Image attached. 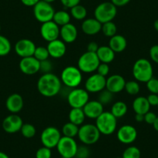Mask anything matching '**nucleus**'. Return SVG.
Segmentation results:
<instances>
[{
	"instance_id": "obj_37",
	"label": "nucleus",
	"mask_w": 158,
	"mask_h": 158,
	"mask_svg": "<svg viewBox=\"0 0 158 158\" xmlns=\"http://www.w3.org/2000/svg\"><path fill=\"white\" fill-rule=\"evenodd\" d=\"M126 92L131 95H137L140 90V87H139V83L136 81H130L126 82L125 89Z\"/></svg>"
},
{
	"instance_id": "obj_3",
	"label": "nucleus",
	"mask_w": 158,
	"mask_h": 158,
	"mask_svg": "<svg viewBox=\"0 0 158 158\" xmlns=\"http://www.w3.org/2000/svg\"><path fill=\"white\" fill-rule=\"evenodd\" d=\"M60 81L67 87L75 89L82 81V73L77 67L68 66L62 71Z\"/></svg>"
},
{
	"instance_id": "obj_6",
	"label": "nucleus",
	"mask_w": 158,
	"mask_h": 158,
	"mask_svg": "<svg viewBox=\"0 0 158 158\" xmlns=\"http://www.w3.org/2000/svg\"><path fill=\"white\" fill-rule=\"evenodd\" d=\"M100 136L101 133L94 124H84L81 127H79L77 136L80 141L85 145L95 144L98 141Z\"/></svg>"
},
{
	"instance_id": "obj_52",
	"label": "nucleus",
	"mask_w": 158,
	"mask_h": 158,
	"mask_svg": "<svg viewBox=\"0 0 158 158\" xmlns=\"http://www.w3.org/2000/svg\"><path fill=\"white\" fill-rule=\"evenodd\" d=\"M153 128H154V130H156V131L158 132V116L156 117V120H155L154 123L153 124Z\"/></svg>"
},
{
	"instance_id": "obj_8",
	"label": "nucleus",
	"mask_w": 158,
	"mask_h": 158,
	"mask_svg": "<svg viewBox=\"0 0 158 158\" xmlns=\"http://www.w3.org/2000/svg\"><path fill=\"white\" fill-rule=\"evenodd\" d=\"M54 13L55 10L51 6V3L44 2L42 0H40L33 6L34 17L36 18V20L41 23L53 20Z\"/></svg>"
},
{
	"instance_id": "obj_14",
	"label": "nucleus",
	"mask_w": 158,
	"mask_h": 158,
	"mask_svg": "<svg viewBox=\"0 0 158 158\" xmlns=\"http://www.w3.org/2000/svg\"><path fill=\"white\" fill-rule=\"evenodd\" d=\"M36 48V45L31 40L21 39L16 42L14 49L16 54L23 58L33 56Z\"/></svg>"
},
{
	"instance_id": "obj_41",
	"label": "nucleus",
	"mask_w": 158,
	"mask_h": 158,
	"mask_svg": "<svg viewBox=\"0 0 158 158\" xmlns=\"http://www.w3.org/2000/svg\"><path fill=\"white\" fill-rule=\"evenodd\" d=\"M90 154L89 148L85 146H81L77 147V153L74 157L76 158H88Z\"/></svg>"
},
{
	"instance_id": "obj_30",
	"label": "nucleus",
	"mask_w": 158,
	"mask_h": 158,
	"mask_svg": "<svg viewBox=\"0 0 158 158\" xmlns=\"http://www.w3.org/2000/svg\"><path fill=\"white\" fill-rule=\"evenodd\" d=\"M71 16L77 20H84L87 16V10L85 6L78 4L71 9Z\"/></svg>"
},
{
	"instance_id": "obj_55",
	"label": "nucleus",
	"mask_w": 158,
	"mask_h": 158,
	"mask_svg": "<svg viewBox=\"0 0 158 158\" xmlns=\"http://www.w3.org/2000/svg\"><path fill=\"white\" fill-rule=\"evenodd\" d=\"M42 1H44V2H48V3H52V2H54L55 0H42Z\"/></svg>"
},
{
	"instance_id": "obj_32",
	"label": "nucleus",
	"mask_w": 158,
	"mask_h": 158,
	"mask_svg": "<svg viewBox=\"0 0 158 158\" xmlns=\"http://www.w3.org/2000/svg\"><path fill=\"white\" fill-rule=\"evenodd\" d=\"M11 43L8 38L0 34V57L8 55L11 51Z\"/></svg>"
},
{
	"instance_id": "obj_22",
	"label": "nucleus",
	"mask_w": 158,
	"mask_h": 158,
	"mask_svg": "<svg viewBox=\"0 0 158 158\" xmlns=\"http://www.w3.org/2000/svg\"><path fill=\"white\" fill-rule=\"evenodd\" d=\"M60 36L65 44H71L77 37V30L74 24L69 23L63 26L60 29Z\"/></svg>"
},
{
	"instance_id": "obj_18",
	"label": "nucleus",
	"mask_w": 158,
	"mask_h": 158,
	"mask_svg": "<svg viewBox=\"0 0 158 158\" xmlns=\"http://www.w3.org/2000/svg\"><path fill=\"white\" fill-rule=\"evenodd\" d=\"M125 81L123 76L119 74H113L106 79V89L112 94L119 93L125 89Z\"/></svg>"
},
{
	"instance_id": "obj_42",
	"label": "nucleus",
	"mask_w": 158,
	"mask_h": 158,
	"mask_svg": "<svg viewBox=\"0 0 158 158\" xmlns=\"http://www.w3.org/2000/svg\"><path fill=\"white\" fill-rule=\"evenodd\" d=\"M52 63L49 60H45L40 61V71H42L44 74L51 73L52 70Z\"/></svg>"
},
{
	"instance_id": "obj_38",
	"label": "nucleus",
	"mask_w": 158,
	"mask_h": 158,
	"mask_svg": "<svg viewBox=\"0 0 158 158\" xmlns=\"http://www.w3.org/2000/svg\"><path fill=\"white\" fill-rule=\"evenodd\" d=\"M112 98H113V94L106 89H105L104 90L99 92L98 101L103 106H106V105L109 104L112 101Z\"/></svg>"
},
{
	"instance_id": "obj_50",
	"label": "nucleus",
	"mask_w": 158,
	"mask_h": 158,
	"mask_svg": "<svg viewBox=\"0 0 158 158\" xmlns=\"http://www.w3.org/2000/svg\"><path fill=\"white\" fill-rule=\"evenodd\" d=\"M20 1L24 6H26L33 7L36 3H38L40 0H20Z\"/></svg>"
},
{
	"instance_id": "obj_9",
	"label": "nucleus",
	"mask_w": 158,
	"mask_h": 158,
	"mask_svg": "<svg viewBox=\"0 0 158 158\" xmlns=\"http://www.w3.org/2000/svg\"><path fill=\"white\" fill-rule=\"evenodd\" d=\"M56 147L62 158H74L77 153L78 146L74 138L63 136Z\"/></svg>"
},
{
	"instance_id": "obj_56",
	"label": "nucleus",
	"mask_w": 158,
	"mask_h": 158,
	"mask_svg": "<svg viewBox=\"0 0 158 158\" xmlns=\"http://www.w3.org/2000/svg\"><path fill=\"white\" fill-rule=\"evenodd\" d=\"M0 30H1V25H0Z\"/></svg>"
},
{
	"instance_id": "obj_51",
	"label": "nucleus",
	"mask_w": 158,
	"mask_h": 158,
	"mask_svg": "<svg viewBox=\"0 0 158 158\" xmlns=\"http://www.w3.org/2000/svg\"><path fill=\"white\" fill-rule=\"evenodd\" d=\"M135 119H136V122L138 123L143 122V121H144V115H141V114H136Z\"/></svg>"
},
{
	"instance_id": "obj_40",
	"label": "nucleus",
	"mask_w": 158,
	"mask_h": 158,
	"mask_svg": "<svg viewBox=\"0 0 158 158\" xmlns=\"http://www.w3.org/2000/svg\"><path fill=\"white\" fill-rule=\"evenodd\" d=\"M51 149L43 147L38 149L36 152V158H51Z\"/></svg>"
},
{
	"instance_id": "obj_35",
	"label": "nucleus",
	"mask_w": 158,
	"mask_h": 158,
	"mask_svg": "<svg viewBox=\"0 0 158 158\" xmlns=\"http://www.w3.org/2000/svg\"><path fill=\"white\" fill-rule=\"evenodd\" d=\"M33 57L39 61L48 60L50 57L48 48L45 47H36L33 54Z\"/></svg>"
},
{
	"instance_id": "obj_43",
	"label": "nucleus",
	"mask_w": 158,
	"mask_h": 158,
	"mask_svg": "<svg viewBox=\"0 0 158 158\" xmlns=\"http://www.w3.org/2000/svg\"><path fill=\"white\" fill-rule=\"evenodd\" d=\"M109 67L108 64L105 63H100L98 65V68H97V73L100 75L103 76V77H106V75H108L109 73Z\"/></svg>"
},
{
	"instance_id": "obj_15",
	"label": "nucleus",
	"mask_w": 158,
	"mask_h": 158,
	"mask_svg": "<svg viewBox=\"0 0 158 158\" xmlns=\"http://www.w3.org/2000/svg\"><path fill=\"white\" fill-rule=\"evenodd\" d=\"M137 137L136 128L131 125H124L117 131V138L118 141L123 144L133 143Z\"/></svg>"
},
{
	"instance_id": "obj_26",
	"label": "nucleus",
	"mask_w": 158,
	"mask_h": 158,
	"mask_svg": "<svg viewBox=\"0 0 158 158\" xmlns=\"http://www.w3.org/2000/svg\"><path fill=\"white\" fill-rule=\"evenodd\" d=\"M150 106L146 97L139 96L133 100V109L136 114L145 115L150 111Z\"/></svg>"
},
{
	"instance_id": "obj_34",
	"label": "nucleus",
	"mask_w": 158,
	"mask_h": 158,
	"mask_svg": "<svg viewBox=\"0 0 158 158\" xmlns=\"http://www.w3.org/2000/svg\"><path fill=\"white\" fill-rule=\"evenodd\" d=\"M123 158H140L141 152L138 147L131 146L126 149L123 153Z\"/></svg>"
},
{
	"instance_id": "obj_39",
	"label": "nucleus",
	"mask_w": 158,
	"mask_h": 158,
	"mask_svg": "<svg viewBox=\"0 0 158 158\" xmlns=\"http://www.w3.org/2000/svg\"><path fill=\"white\" fill-rule=\"evenodd\" d=\"M147 88L152 94L158 95V79L152 77L147 82Z\"/></svg>"
},
{
	"instance_id": "obj_29",
	"label": "nucleus",
	"mask_w": 158,
	"mask_h": 158,
	"mask_svg": "<svg viewBox=\"0 0 158 158\" xmlns=\"http://www.w3.org/2000/svg\"><path fill=\"white\" fill-rule=\"evenodd\" d=\"M53 21L59 27H63L69 23L71 21V15L64 10H59L55 12L53 17Z\"/></svg>"
},
{
	"instance_id": "obj_54",
	"label": "nucleus",
	"mask_w": 158,
	"mask_h": 158,
	"mask_svg": "<svg viewBox=\"0 0 158 158\" xmlns=\"http://www.w3.org/2000/svg\"><path fill=\"white\" fill-rule=\"evenodd\" d=\"M153 27H154L155 30L158 32V19H156L154 22V23H153Z\"/></svg>"
},
{
	"instance_id": "obj_31",
	"label": "nucleus",
	"mask_w": 158,
	"mask_h": 158,
	"mask_svg": "<svg viewBox=\"0 0 158 158\" xmlns=\"http://www.w3.org/2000/svg\"><path fill=\"white\" fill-rule=\"evenodd\" d=\"M79 127L78 126L69 122L65 123L62 127V133L64 136H68V137L74 138L77 136L78 133Z\"/></svg>"
},
{
	"instance_id": "obj_5",
	"label": "nucleus",
	"mask_w": 158,
	"mask_h": 158,
	"mask_svg": "<svg viewBox=\"0 0 158 158\" xmlns=\"http://www.w3.org/2000/svg\"><path fill=\"white\" fill-rule=\"evenodd\" d=\"M117 14V7L111 2H102L97 6L94 12L95 18L102 24L111 22Z\"/></svg>"
},
{
	"instance_id": "obj_27",
	"label": "nucleus",
	"mask_w": 158,
	"mask_h": 158,
	"mask_svg": "<svg viewBox=\"0 0 158 158\" xmlns=\"http://www.w3.org/2000/svg\"><path fill=\"white\" fill-rule=\"evenodd\" d=\"M69 121L77 126H81L85 122L86 116L83 109L79 108H71L69 112Z\"/></svg>"
},
{
	"instance_id": "obj_47",
	"label": "nucleus",
	"mask_w": 158,
	"mask_h": 158,
	"mask_svg": "<svg viewBox=\"0 0 158 158\" xmlns=\"http://www.w3.org/2000/svg\"><path fill=\"white\" fill-rule=\"evenodd\" d=\"M147 101L150 106H157L158 105V95L156 94H150L147 97Z\"/></svg>"
},
{
	"instance_id": "obj_7",
	"label": "nucleus",
	"mask_w": 158,
	"mask_h": 158,
	"mask_svg": "<svg viewBox=\"0 0 158 158\" xmlns=\"http://www.w3.org/2000/svg\"><path fill=\"white\" fill-rule=\"evenodd\" d=\"M100 61L96 53L86 51L81 54L77 60V68L81 72L92 73L97 71Z\"/></svg>"
},
{
	"instance_id": "obj_25",
	"label": "nucleus",
	"mask_w": 158,
	"mask_h": 158,
	"mask_svg": "<svg viewBox=\"0 0 158 158\" xmlns=\"http://www.w3.org/2000/svg\"><path fill=\"white\" fill-rule=\"evenodd\" d=\"M115 53L109 46H101L98 48L96 54L100 63L108 64L113 61Z\"/></svg>"
},
{
	"instance_id": "obj_13",
	"label": "nucleus",
	"mask_w": 158,
	"mask_h": 158,
	"mask_svg": "<svg viewBox=\"0 0 158 158\" xmlns=\"http://www.w3.org/2000/svg\"><path fill=\"white\" fill-rule=\"evenodd\" d=\"M40 35L48 43L55 40L60 36V27L53 20L44 23L40 27Z\"/></svg>"
},
{
	"instance_id": "obj_49",
	"label": "nucleus",
	"mask_w": 158,
	"mask_h": 158,
	"mask_svg": "<svg viewBox=\"0 0 158 158\" xmlns=\"http://www.w3.org/2000/svg\"><path fill=\"white\" fill-rule=\"evenodd\" d=\"M130 2V0H111V2L116 7L124 6L127 5Z\"/></svg>"
},
{
	"instance_id": "obj_11",
	"label": "nucleus",
	"mask_w": 158,
	"mask_h": 158,
	"mask_svg": "<svg viewBox=\"0 0 158 158\" xmlns=\"http://www.w3.org/2000/svg\"><path fill=\"white\" fill-rule=\"evenodd\" d=\"M61 135L60 130L54 127H47L40 135V141L43 146L50 149L57 147Z\"/></svg>"
},
{
	"instance_id": "obj_4",
	"label": "nucleus",
	"mask_w": 158,
	"mask_h": 158,
	"mask_svg": "<svg viewBox=\"0 0 158 158\" xmlns=\"http://www.w3.org/2000/svg\"><path fill=\"white\" fill-rule=\"evenodd\" d=\"M95 126L101 134L111 135L115 131L117 118L110 112H103L96 118Z\"/></svg>"
},
{
	"instance_id": "obj_23",
	"label": "nucleus",
	"mask_w": 158,
	"mask_h": 158,
	"mask_svg": "<svg viewBox=\"0 0 158 158\" xmlns=\"http://www.w3.org/2000/svg\"><path fill=\"white\" fill-rule=\"evenodd\" d=\"M102 24L95 18H89L84 19L81 24V30L85 34L92 36L99 33L102 30Z\"/></svg>"
},
{
	"instance_id": "obj_46",
	"label": "nucleus",
	"mask_w": 158,
	"mask_h": 158,
	"mask_svg": "<svg viewBox=\"0 0 158 158\" xmlns=\"http://www.w3.org/2000/svg\"><path fill=\"white\" fill-rule=\"evenodd\" d=\"M80 2H81V0H60V2L64 6L70 9L78 5Z\"/></svg>"
},
{
	"instance_id": "obj_28",
	"label": "nucleus",
	"mask_w": 158,
	"mask_h": 158,
	"mask_svg": "<svg viewBox=\"0 0 158 158\" xmlns=\"http://www.w3.org/2000/svg\"><path fill=\"white\" fill-rule=\"evenodd\" d=\"M127 110H128L127 105L124 102L118 101L112 105L110 112L115 118H118L123 117L127 114Z\"/></svg>"
},
{
	"instance_id": "obj_53",
	"label": "nucleus",
	"mask_w": 158,
	"mask_h": 158,
	"mask_svg": "<svg viewBox=\"0 0 158 158\" xmlns=\"http://www.w3.org/2000/svg\"><path fill=\"white\" fill-rule=\"evenodd\" d=\"M0 158H10L8 155L6 153H5L4 152L0 151Z\"/></svg>"
},
{
	"instance_id": "obj_20",
	"label": "nucleus",
	"mask_w": 158,
	"mask_h": 158,
	"mask_svg": "<svg viewBox=\"0 0 158 158\" xmlns=\"http://www.w3.org/2000/svg\"><path fill=\"white\" fill-rule=\"evenodd\" d=\"M103 105L101 104L98 100H92L89 101L83 107L85 116L87 118L96 119L103 112Z\"/></svg>"
},
{
	"instance_id": "obj_21",
	"label": "nucleus",
	"mask_w": 158,
	"mask_h": 158,
	"mask_svg": "<svg viewBox=\"0 0 158 158\" xmlns=\"http://www.w3.org/2000/svg\"><path fill=\"white\" fill-rule=\"evenodd\" d=\"M23 98L19 94H12L7 98L6 106L9 112L12 114H16L20 112L23 108Z\"/></svg>"
},
{
	"instance_id": "obj_44",
	"label": "nucleus",
	"mask_w": 158,
	"mask_h": 158,
	"mask_svg": "<svg viewBox=\"0 0 158 158\" xmlns=\"http://www.w3.org/2000/svg\"><path fill=\"white\" fill-rule=\"evenodd\" d=\"M156 117H157V115H156L154 112H150V111H149L148 112H147V113L144 115V121H145L147 124H149V125H153V124L154 123L155 120H156Z\"/></svg>"
},
{
	"instance_id": "obj_16",
	"label": "nucleus",
	"mask_w": 158,
	"mask_h": 158,
	"mask_svg": "<svg viewBox=\"0 0 158 158\" xmlns=\"http://www.w3.org/2000/svg\"><path fill=\"white\" fill-rule=\"evenodd\" d=\"M23 122L20 116L16 114H11L4 118L2 129L8 133H15L20 131Z\"/></svg>"
},
{
	"instance_id": "obj_2",
	"label": "nucleus",
	"mask_w": 158,
	"mask_h": 158,
	"mask_svg": "<svg viewBox=\"0 0 158 158\" xmlns=\"http://www.w3.org/2000/svg\"><path fill=\"white\" fill-rule=\"evenodd\" d=\"M153 67L147 59H138L133 64V75L137 81L147 83L153 77Z\"/></svg>"
},
{
	"instance_id": "obj_33",
	"label": "nucleus",
	"mask_w": 158,
	"mask_h": 158,
	"mask_svg": "<svg viewBox=\"0 0 158 158\" xmlns=\"http://www.w3.org/2000/svg\"><path fill=\"white\" fill-rule=\"evenodd\" d=\"M101 31L102 32L105 36L110 38L116 34L117 27L112 21H111V22L106 23L102 25Z\"/></svg>"
},
{
	"instance_id": "obj_57",
	"label": "nucleus",
	"mask_w": 158,
	"mask_h": 158,
	"mask_svg": "<svg viewBox=\"0 0 158 158\" xmlns=\"http://www.w3.org/2000/svg\"><path fill=\"white\" fill-rule=\"evenodd\" d=\"M117 158H123V157H122V156H121V157H117Z\"/></svg>"
},
{
	"instance_id": "obj_1",
	"label": "nucleus",
	"mask_w": 158,
	"mask_h": 158,
	"mask_svg": "<svg viewBox=\"0 0 158 158\" xmlns=\"http://www.w3.org/2000/svg\"><path fill=\"white\" fill-rule=\"evenodd\" d=\"M61 83L60 78L56 74L51 72L43 74L38 79V92L44 97H54L60 92Z\"/></svg>"
},
{
	"instance_id": "obj_45",
	"label": "nucleus",
	"mask_w": 158,
	"mask_h": 158,
	"mask_svg": "<svg viewBox=\"0 0 158 158\" xmlns=\"http://www.w3.org/2000/svg\"><path fill=\"white\" fill-rule=\"evenodd\" d=\"M150 57L153 62L158 64V45H153L150 48Z\"/></svg>"
},
{
	"instance_id": "obj_10",
	"label": "nucleus",
	"mask_w": 158,
	"mask_h": 158,
	"mask_svg": "<svg viewBox=\"0 0 158 158\" xmlns=\"http://www.w3.org/2000/svg\"><path fill=\"white\" fill-rule=\"evenodd\" d=\"M67 99L71 108L83 109L86 103L89 101V92L84 89L75 88L69 92Z\"/></svg>"
},
{
	"instance_id": "obj_48",
	"label": "nucleus",
	"mask_w": 158,
	"mask_h": 158,
	"mask_svg": "<svg viewBox=\"0 0 158 158\" xmlns=\"http://www.w3.org/2000/svg\"><path fill=\"white\" fill-rule=\"evenodd\" d=\"M99 46L98 45V44L95 43V41L90 42V43L88 44L87 47V51H89V52L92 53H96L97 51H98Z\"/></svg>"
},
{
	"instance_id": "obj_17",
	"label": "nucleus",
	"mask_w": 158,
	"mask_h": 158,
	"mask_svg": "<svg viewBox=\"0 0 158 158\" xmlns=\"http://www.w3.org/2000/svg\"><path fill=\"white\" fill-rule=\"evenodd\" d=\"M40 61L36 60L33 56L23 57L19 62V69L27 75H33L40 71Z\"/></svg>"
},
{
	"instance_id": "obj_19",
	"label": "nucleus",
	"mask_w": 158,
	"mask_h": 158,
	"mask_svg": "<svg viewBox=\"0 0 158 158\" xmlns=\"http://www.w3.org/2000/svg\"><path fill=\"white\" fill-rule=\"evenodd\" d=\"M47 48L49 52L50 57L55 59L63 57L67 51L66 44L62 40L59 39L49 42Z\"/></svg>"
},
{
	"instance_id": "obj_58",
	"label": "nucleus",
	"mask_w": 158,
	"mask_h": 158,
	"mask_svg": "<svg viewBox=\"0 0 158 158\" xmlns=\"http://www.w3.org/2000/svg\"><path fill=\"white\" fill-rule=\"evenodd\" d=\"M157 107H158V105H157Z\"/></svg>"
},
{
	"instance_id": "obj_36",
	"label": "nucleus",
	"mask_w": 158,
	"mask_h": 158,
	"mask_svg": "<svg viewBox=\"0 0 158 158\" xmlns=\"http://www.w3.org/2000/svg\"><path fill=\"white\" fill-rule=\"evenodd\" d=\"M20 132L24 137L28 138V139L33 137L36 133L35 127L30 123H23L20 130Z\"/></svg>"
},
{
	"instance_id": "obj_24",
	"label": "nucleus",
	"mask_w": 158,
	"mask_h": 158,
	"mask_svg": "<svg viewBox=\"0 0 158 158\" xmlns=\"http://www.w3.org/2000/svg\"><path fill=\"white\" fill-rule=\"evenodd\" d=\"M109 47L115 53L123 52L127 47V39L122 35L115 34V36L110 37Z\"/></svg>"
},
{
	"instance_id": "obj_12",
	"label": "nucleus",
	"mask_w": 158,
	"mask_h": 158,
	"mask_svg": "<svg viewBox=\"0 0 158 158\" xmlns=\"http://www.w3.org/2000/svg\"><path fill=\"white\" fill-rule=\"evenodd\" d=\"M106 77L96 73L88 77L85 81V90L91 93H98L106 89Z\"/></svg>"
}]
</instances>
